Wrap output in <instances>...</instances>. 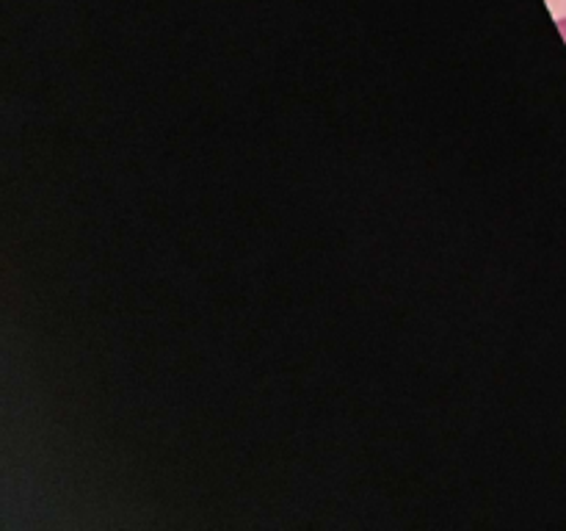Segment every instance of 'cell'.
Wrapping results in <instances>:
<instances>
[{
	"mask_svg": "<svg viewBox=\"0 0 566 531\" xmlns=\"http://www.w3.org/2000/svg\"><path fill=\"white\" fill-rule=\"evenodd\" d=\"M558 28H562V33H564V37H566V20L558 22Z\"/></svg>",
	"mask_w": 566,
	"mask_h": 531,
	"instance_id": "cell-1",
	"label": "cell"
}]
</instances>
